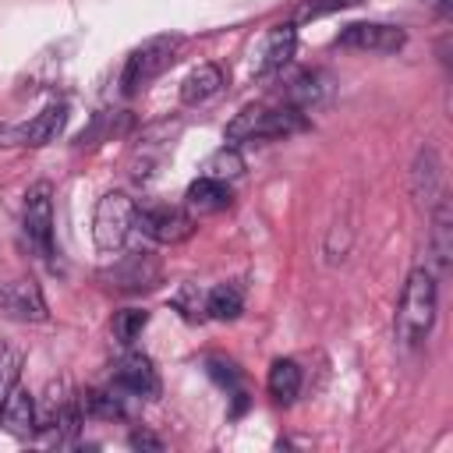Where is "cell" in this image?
<instances>
[{
  "label": "cell",
  "mask_w": 453,
  "mask_h": 453,
  "mask_svg": "<svg viewBox=\"0 0 453 453\" xmlns=\"http://www.w3.org/2000/svg\"><path fill=\"white\" fill-rule=\"evenodd\" d=\"M435 311H439V276L428 265H414L400 287V301H396V340L403 347H418L425 343V336L435 326Z\"/></svg>",
  "instance_id": "1"
},
{
  "label": "cell",
  "mask_w": 453,
  "mask_h": 453,
  "mask_svg": "<svg viewBox=\"0 0 453 453\" xmlns=\"http://www.w3.org/2000/svg\"><path fill=\"white\" fill-rule=\"evenodd\" d=\"M308 117L304 110L290 106V103H258V106H244L230 124H226V145H244V142H273V138H287L294 131H304Z\"/></svg>",
  "instance_id": "2"
},
{
  "label": "cell",
  "mask_w": 453,
  "mask_h": 453,
  "mask_svg": "<svg viewBox=\"0 0 453 453\" xmlns=\"http://www.w3.org/2000/svg\"><path fill=\"white\" fill-rule=\"evenodd\" d=\"M180 35L177 32H159V35H149L142 46H134L124 60V71H120V92L124 96H134L142 92L152 78H159L173 60H177V50H180Z\"/></svg>",
  "instance_id": "3"
},
{
  "label": "cell",
  "mask_w": 453,
  "mask_h": 453,
  "mask_svg": "<svg viewBox=\"0 0 453 453\" xmlns=\"http://www.w3.org/2000/svg\"><path fill=\"white\" fill-rule=\"evenodd\" d=\"M134 202L131 195L124 191H106L99 202H96V212H92V241L99 251H117L124 248L131 226H134Z\"/></svg>",
  "instance_id": "4"
},
{
  "label": "cell",
  "mask_w": 453,
  "mask_h": 453,
  "mask_svg": "<svg viewBox=\"0 0 453 453\" xmlns=\"http://www.w3.org/2000/svg\"><path fill=\"white\" fill-rule=\"evenodd\" d=\"M21 226H25L28 244L35 248V255L53 262V255H57V241H53V188L46 180H39V184H32L25 191Z\"/></svg>",
  "instance_id": "5"
},
{
  "label": "cell",
  "mask_w": 453,
  "mask_h": 453,
  "mask_svg": "<svg viewBox=\"0 0 453 453\" xmlns=\"http://www.w3.org/2000/svg\"><path fill=\"white\" fill-rule=\"evenodd\" d=\"M134 226L159 244H180L195 234V216L177 205H142L134 209Z\"/></svg>",
  "instance_id": "6"
},
{
  "label": "cell",
  "mask_w": 453,
  "mask_h": 453,
  "mask_svg": "<svg viewBox=\"0 0 453 453\" xmlns=\"http://www.w3.org/2000/svg\"><path fill=\"white\" fill-rule=\"evenodd\" d=\"M67 124V106L64 103H50L42 113H35L28 124L18 127H4L0 131V145H25V149H42L50 142H57V134Z\"/></svg>",
  "instance_id": "7"
},
{
  "label": "cell",
  "mask_w": 453,
  "mask_h": 453,
  "mask_svg": "<svg viewBox=\"0 0 453 453\" xmlns=\"http://www.w3.org/2000/svg\"><path fill=\"white\" fill-rule=\"evenodd\" d=\"M403 42H407V32L400 25H382V21H354L336 35V46L368 50V53H396Z\"/></svg>",
  "instance_id": "8"
},
{
  "label": "cell",
  "mask_w": 453,
  "mask_h": 453,
  "mask_svg": "<svg viewBox=\"0 0 453 453\" xmlns=\"http://www.w3.org/2000/svg\"><path fill=\"white\" fill-rule=\"evenodd\" d=\"M0 315L11 322H42L46 297L35 280H7L0 283Z\"/></svg>",
  "instance_id": "9"
},
{
  "label": "cell",
  "mask_w": 453,
  "mask_h": 453,
  "mask_svg": "<svg viewBox=\"0 0 453 453\" xmlns=\"http://www.w3.org/2000/svg\"><path fill=\"white\" fill-rule=\"evenodd\" d=\"M294 46H297L294 21L269 28V32H265V39H262V46H258V53H255L251 74H255V78H269V74L283 71V67L290 64V57H294Z\"/></svg>",
  "instance_id": "10"
},
{
  "label": "cell",
  "mask_w": 453,
  "mask_h": 453,
  "mask_svg": "<svg viewBox=\"0 0 453 453\" xmlns=\"http://www.w3.org/2000/svg\"><path fill=\"white\" fill-rule=\"evenodd\" d=\"M428 269L435 276H442L449 269V255H453V205L446 195H439L432 202V234H428Z\"/></svg>",
  "instance_id": "11"
},
{
  "label": "cell",
  "mask_w": 453,
  "mask_h": 453,
  "mask_svg": "<svg viewBox=\"0 0 453 453\" xmlns=\"http://www.w3.org/2000/svg\"><path fill=\"white\" fill-rule=\"evenodd\" d=\"M113 386L127 396H156L159 393V375L145 354H124L113 365Z\"/></svg>",
  "instance_id": "12"
},
{
  "label": "cell",
  "mask_w": 453,
  "mask_h": 453,
  "mask_svg": "<svg viewBox=\"0 0 453 453\" xmlns=\"http://www.w3.org/2000/svg\"><path fill=\"white\" fill-rule=\"evenodd\" d=\"M411 191L421 205H432L439 195H442V163L435 156L432 145H421L418 156H414V166H411Z\"/></svg>",
  "instance_id": "13"
},
{
  "label": "cell",
  "mask_w": 453,
  "mask_h": 453,
  "mask_svg": "<svg viewBox=\"0 0 453 453\" xmlns=\"http://www.w3.org/2000/svg\"><path fill=\"white\" fill-rule=\"evenodd\" d=\"M0 425L14 435V439H32L39 432V418H35V400L28 389H11L4 411H0Z\"/></svg>",
  "instance_id": "14"
},
{
  "label": "cell",
  "mask_w": 453,
  "mask_h": 453,
  "mask_svg": "<svg viewBox=\"0 0 453 453\" xmlns=\"http://www.w3.org/2000/svg\"><path fill=\"white\" fill-rule=\"evenodd\" d=\"M184 202H188V212H195V216H212V212H223V209L230 205V188H226V180H216V177L198 173V177L188 184Z\"/></svg>",
  "instance_id": "15"
},
{
  "label": "cell",
  "mask_w": 453,
  "mask_h": 453,
  "mask_svg": "<svg viewBox=\"0 0 453 453\" xmlns=\"http://www.w3.org/2000/svg\"><path fill=\"white\" fill-rule=\"evenodd\" d=\"M223 85H226V78H223V67L219 64H198L184 78V85H180V103H188V106L209 103Z\"/></svg>",
  "instance_id": "16"
},
{
  "label": "cell",
  "mask_w": 453,
  "mask_h": 453,
  "mask_svg": "<svg viewBox=\"0 0 453 453\" xmlns=\"http://www.w3.org/2000/svg\"><path fill=\"white\" fill-rule=\"evenodd\" d=\"M265 386H269V396H273L276 403H294V396L301 393V368H297V361L276 357V361L269 365Z\"/></svg>",
  "instance_id": "17"
},
{
  "label": "cell",
  "mask_w": 453,
  "mask_h": 453,
  "mask_svg": "<svg viewBox=\"0 0 453 453\" xmlns=\"http://www.w3.org/2000/svg\"><path fill=\"white\" fill-rule=\"evenodd\" d=\"M326 92H329V78H326L322 71H301V74L287 85L283 103H290V106H297V110H308V106H315Z\"/></svg>",
  "instance_id": "18"
},
{
  "label": "cell",
  "mask_w": 453,
  "mask_h": 453,
  "mask_svg": "<svg viewBox=\"0 0 453 453\" xmlns=\"http://www.w3.org/2000/svg\"><path fill=\"white\" fill-rule=\"evenodd\" d=\"M156 276H159V269L149 255H131L124 265H117L110 273V280H117L120 290H149L156 283Z\"/></svg>",
  "instance_id": "19"
},
{
  "label": "cell",
  "mask_w": 453,
  "mask_h": 453,
  "mask_svg": "<svg viewBox=\"0 0 453 453\" xmlns=\"http://www.w3.org/2000/svg\"><path fill=\"white\" fill-rule=\"evenodd\" d=\"M244 311V290L237 283H219L212 290H205V315L209 319H219V322H230Z\"/></svg>",
  "instance_id": "20"
},
{
  "label": "cell",
  "mask_w": 453,
  "mask_h": 453,
  "mask_svg": "<svg viewBox=\"0 0 453 453\" xmlns=\"http://www.w3.org/2000/svg\"><path fill=\"white\" fill-rule=\"evenodd\" d=\"M244 170V159L237 156V145H223L219 152H212L209 159H205V166H202V173L205 177H216V180H230V177H237Z\"/></svg>",
  "instance_id": "21"
},
{
  "label": "cell",
  "mask_w": 453,
  "mask_h": 453,
  "mask_svg": "<svg viewBox=\"0 0 453 453\" xmlns=\"http://www.w3.org/2000/svg\"><path fill=\"white\" fill-rule=\"evenodd\" d=\"M149 326V311L145 308H124V311H117L113 315V322H110V329H113V340L117 343H131V340H138V333Z\"/></svg>",
  "instance_id": "22"
},
{
  "label": "cell",
  "mask_w": 453,
  "mask_h": 453,
  "mask_svg": "<svg viewBox=\"0 0 453 453\" xmlns=\"http://www.w3.org/2000/svg\"><path fill=\"white\" fill-rule=\"evenodd\" d=\"M18 375H21V350L0 347V411L11 396V389L18 386Z\"/></svg>",
  "instance_id": "23"
},
{
  "label": "cell",
  "mask_w": 453,
  "mask_h": 453,
  "mask_svg": "<svg viewBox=\"0 0 453 453\" xmlns=\"http://www.w3.org/2000/svg\"><path fill=\"white\" fill-rule=\"evenodd\" d=\"M361 0H304L297 11H294V21H308V18H322V14H333V11H343V7H354Z\"/></svg>",
  "instance_id": "24"
},
{
  "label": "cell",
  "mask_w": 453,
  "mask_h": 453,
  "mask_svg": "<svg viewBox=\"0 0 453 453\" xmlns=\"http://www.w3.org/2000/svg\"><path fill=\"white\" fill-rule=\"evenodd\" d=\"M173 308H180L188 319H202V315H205V294L188 283V287H180V294L173 297Z\"/></svg>",
  "instance_id": "25"
},
{
  "label": "cell",
  "mask_w": 453,
  "mask_h": 453,
  "mask_svg": "<svg viewBox=\"0 0 453 453\" xmlns=\"http://www.w3.org/2000/svg\"><path fill=\"white\" fill-rule=\"evenodd\" d=\"M127 442H131L134 449H163V442H159L156 435H149V432H131Z\"/></svg>",
  "instance_id": "26"
}]
</instances>
